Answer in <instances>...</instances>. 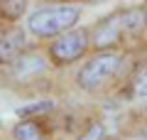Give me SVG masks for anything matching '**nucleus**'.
Instances as JSON below:
<instances>
[{"label": "nucleus", "instance_id": "1", "mask_svg": "<svg viewBox=\"0 0 147 140\" xmlns=\"http://www.w3.org/2000/svg\"><path fill=\"white\" fill-rule=\"evenodd\" d=\"M81 20V10L74 5H44L30 12L27 30L39 39H57L64 32L74 30Z\"/></svg>", "mask_w": 147, "mask_h": 140}, {"label": "nucleus", "instance_id": "10", "mask_svg": "<svg viewBox=\"0 0 147 140\" xmlns=\"http://www.w3.org/2000/svg\"><path fill=\"white\" fill-rule=\"evenodd\" d=\"M132 93L140 96V99L147 96V64L142 69H137V74L132 76Z\"/></svg>", "mask_w": 147, "mask_h": 140}, {"label": "nucleus", "instance_id": "13", "mask_svg": "<svg viewBox=\"0 0 147 140\" xmlns=\"http://www.w3.org/2000/svg\"><path fill=\"white\" fill-rule=\"evenodd\" d=\"M142 138H145V140H147V125H145V130H142Z\"/></svg>", "mask_w": 147, "mask_h": 140}, {"label": "nucleus", "instance_id": "7", "mask_svg": "<svg viewBox=\"0 0 147 140\" xmlns=\"http://www.w3.org/2000/svg\"><path fill=\"white\" fill-rule=\"evenodd\" d=\"M15 76L17 79H25L30 74H37V71H44V59L39 54H22L15 64Z\"/></svg>", "mask_w": 147, "mask_h": 140}, {"label": "nucleus", "instance_id": "9", "mask_svg": "<svg viewBox=\"0 0 147 140\" xmlns=\"http://www.w3.org/2000/svg\"><path fill=\"white\" fill-rule=\"evenodd\" d=\"M27 10V0H0V12L7 20H20Z\"/></svg>", "mask_w": 147, "mask_h": 140}, {"label": "nucleus", "instance_id": "8", "mask_svg": "<svg viewBox=\"0 0 147 140\" xmlns=\"http://www.w3.org/2000/svg\"><path fill=\"white\" fill-rule=\"evenodd\" d=\"M12 140H44V133L39 128V123H34L32 118H25L20 123H15L12 128Z\"/></svg>", "mask_w": 147, "mask_h": 140}, {"label": "nucleus", "instance_id": "5", "mask_svg": "<svg viewBox=\"0 0 147 140\" xmlns=\"http://www.w3.org/2000/svg\"><path fill=\"white\" fill-rule=\"evenodd\" d=\"M25 52V30L22 27H10L7 32L0 35V64L10 67Z\"/></svg>", "mask_w": 147, "mask_h": 140}, {"label": "nucleus", "instance_id": "14", "mask_svg": "<svg viewBox=\"0 0 147 140\" xmlns=\"http://www.w3.org/2000/svg\"><path fill=\"white\" fill-rule=\"evenodd\" d=\"M108 140H115V138H108Z\"/></svg>", "mask_w": 147, "mask_h": 140}, {"label": "nucleus", "instance_id": "3", "mask_svg": "<svg viewBox=\"0 0 147 140\" xmlns=\"http://www.w3.org/2000/svg\"><path fill=\"white\" fill-rule=\"evenodd\" d=\"M91 47V30L86 27H74V30L64 32L61 37L49 44V57H52L54 64L59 67H66V64L79 62Z\"/></svg>", "mask_w": 147, "mask_h": 140}, {"label": "nucleus", "instance_id": "11", "mask_svg": "<svg viewBox=\"0 0 147 140\" xmlns=\"http://www.w3.org/2000/svg\"><path fill=\"white\" fill-rule=\"evenodd\" d=\"M52 101H39V103H30V106H22V108H17V116H22V118H27V116L32 113H47V111H52Z\"/></svg>", "mask_w": 147, "mask_h": 140}, {"label": "nucleus", "instance_id": "6", "mask_svg": "<svg viewBox=\"0 0 147 140\" xmlns=\"http://www.w3.org/2000/svg\"><path fill=\"white\" fill-rule=\"evenodd\" d=\"M120 25H123L125 35H140L147 27V10L145 7H137V5L120 10Z\"/></svg>", "mask_w": 147, "mask_h": 140}, {"label": "nucleus", "instance_id": "2", "mask_svg": "<svg viewBox=\"0 0 147 140\" xmlns=\"http://www.w3.org/2000/svg\"><path fill=\"white\" fill-rule=\"evenodd\" d=\"M120 62H123V57L118 52H98L81 67L76 84L84 91H96V88H100L105 81H110L115 76V71L120 69Z\"/></svg>", "mask_w": 147, "mask_h": 140}, {"label": "nucleus", "instance_id": "12", "mask_svg": "<svg viewBox=\"0 0 147 140\" xmlns=\"http://www.w3.org/2000/svg\"><path fill=\"white\" fill-rule=\"evenodd\" d=\"M79 140H108V135H105V128L100 123H91L88 130H86Z\"/></svg>", "mask_w": 147, "mask_h": 140}, {"label": "nucleus", "instance_id": "4", "mask_svg": "<svg viewBox=\"0 0 147 140\" xmlns=\"http://www.w3.org/2000/svg\"><path fill=\"white\" fill-rule=\"evenodd\" d=\"M123 35L120 25V12H110L103 20L96 22V27L91 30V47H96L98 52H113V47H118Z\"/></svg>", "mask_w": 147, "mask_h": 140}]
</instances>
